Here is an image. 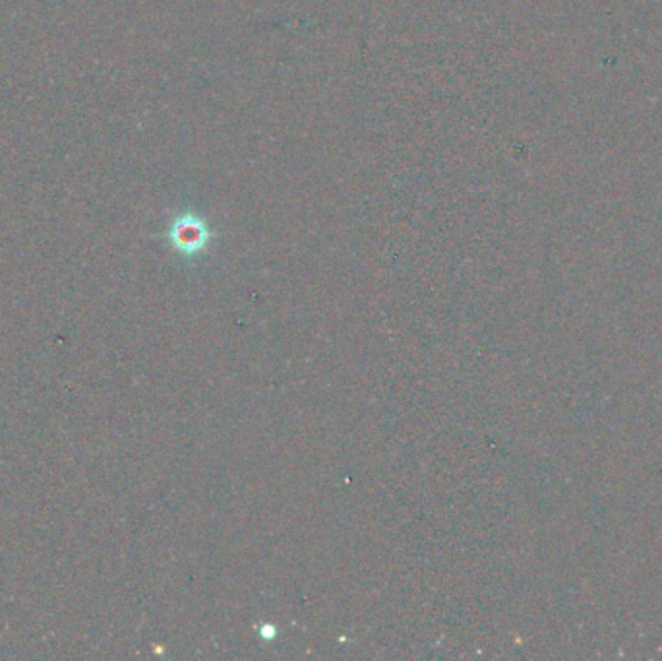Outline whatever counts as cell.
Masks as SVG:
<instances>
[{
  "label": "cell",
  "instance_id": "1",
  "mask_svg": "<svg viewBox=\"0 0 662 661\" xmlns=\"http://www.w3.org/2000/svg\"><path fill=\"white\" fill-rule=\"evenodd\" d=\"M211 239L213 232L208 222L194 212L178 215L171 229H168V241H171L173 249H177L184 256H196L204 253Z\"/></svg>",
  "mask_w": 662,
  "mask_h": 661
}]
</instances>
